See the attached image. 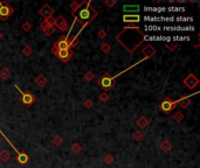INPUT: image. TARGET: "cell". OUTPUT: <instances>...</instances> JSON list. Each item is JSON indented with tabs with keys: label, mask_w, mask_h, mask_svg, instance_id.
I'll use <instances>...</instances> for the list:
<instances>
[{
	"label": "cell",
	"mask_w": 200,
	"mask_h": 168,
	"mask_svg": "<svg viewBox=\"0 0 200 168\" xmlns=\"http://www.w3.org/2000/svg\"><path fill=\"white\" fill-rule=\"evenodd\" d=\"M54 12H55V11L53 9V7H50L48 4H45V5L39 9V14L42 15L45 19H48V18L53 16Z\"/></svg>",
	"instance_id": "obj_11"
},
{
	"label": "cell",
	"mask_w": 200,
	"mask_h": 168,
	"mask_svg": "<svg viewBox=\"0 0 200 168\" xmlns=\"http://www.w3.org/2000/svg\"><path fill=\"white\" fill-rule=\"evenodd\" d=\"M21 27H22L24 32H29V31H31V28H32V25H31L29 22H24Z\"/></svg>",
	"instance_id": "obj_35"
},
{
	"label": "cell",
	"mask_w": 200,
	"mask_h": 168,
	"mask_svg": "<svg viewBox=\"0 0 200 168\" xmlns=\"http://www.w3.org/2000/svg\"><path fill=\"white\" fill-rule=\"evenodd\" d=\"M1 38H2V34H1V32H0V39H1Z\"/></svg>",
	"instance_id": "obj_39"
},
{
	"label": "cell",
	"mask_w": 200,
	"mask_h": 168,
	"mask_svg": "<svg viewBox=\"0 0 200 168\" xmlns=\"http://www.w3.org/2000/svg\"><path fill=\"white\" fill-rule=\"evenodd\" d=\"M97 15L98 12L91 6L90 1H82V7L76 13L73 14L75 22H80V25L82 26L81 29H83L87 25H89Z\"/></svg>",
	"instance_id": "obj_2"
},
{
	"label": "cell",
	"mask_w": 200,
	"mask_h": 168,
	"mask_svg": "<svg viewBox=\"0 0 200 168\" xmlns=\"http://www.w3.org/2000/svg\"><path fill=\"white\" fill-rule=\"evenodd\" d=\"M123 21L124 22H139L140 16L138 14H124Z\"/></svg>",
	"instance_id": "obj_16"
},
{
	"label": "cell",
	"mask_w": 200,
	"mask_h": 168,
	"mask_svg": "<svg viewBox=\"0 0 200 168\" xmlns=\"http://www.w3.org/2000/svg\"><path fill=\"white\" fill-rule=\"evenodd\" d=\"M98 99H100L102 103H107L108 99H109V95H108V92H102L100 96H98Z\"/></svg>",
	"instance_id": "obj_31"
},
{
	"label": "cell",
	"mask_w": 200,
	"mask_h": 168,
	"mask_svg": "<svg viewBox=\"0 0 200 168\" xmlns=\"http://www.w3.org/2000/svg\"><path fill=\"white\" fill-rule=\"evenodd\" d=\"M101 50H102V53H104V54H108V53L111 52V46L109 45V43H103V45L101 46Z\"/></svg>",
	"instance_id": "obj_30"
},
{
	"label": "cell",
	"mask_w": 200,
	"mask_h": 168,
	"mask_svg": "<svg viewBox=\"0 0 200 168\" xmlns=\"http://www.w3.org/2000/svg\"><path fill=\"white\" fill-rule=\"evenodd\" d=\"M32 54H33V48H32L31 46H25V47L22 48V55H24V56L29 57Z\"/></svg>",
	"instance_id": "obj_24"
},
{
	"label": "cell",
	"mask_w": 200,
	"mask_h": 168,
	"mask_svg": "<svg viewBox=\"0 0 200 168\" xmlns=\"http://www.w3.org/2000/svg\"><path fill=\"white\" fill-rule=\"evenodd\" d=\"M93 105H94L93 100H90V99H87V100L84 102V106H86L87 109H91V108H93Z\"/></svg>",
	"instance_id": "obj_38"
},
{
	"label": "cell",
	"mask_w": 200,
	"mask_h": 168,
	"mask_svg": "<svg viewBox=\"0 0 200 168\" xmlns=\"http://www.w3.org/2000/svg\"><path fill=\"white\" fill-rule=\"evenodd\" d=\"M54 26L56 27L59 31H61V32H66L68 29V22H67V20L63 16L60 15L57 19H55V25Z\"/></svg>",
	"instance_id": "obj_12"
},
{
	"label": "cell",
	"mask_w": 200,
	"mask_h": 168,
	"mask_svg": "<svg viewBox=\"0 0 200 168\" xmlns=\"http://www.w3.org/2000/svg\"><path fill=\"white\" fill-rule=\"evenodd\" d=\"M11 71L8 70V68L6 67H4V68H1L0 69V79H2V81H7L8 78L11 77Z\"/></svg>",
	"instance_id": "obj_20"
},
{
	"label": "cell",
	"mask_w": 200,
	"mask_h": 168,
	"mask_svg": "<svg viewBox=\"0 0 200 168\" xmlns=\"http://www.w3.org/2000/svg\"><path fill=\"white\" fill-rule=\"evenodd\" d=\"M0 134H1V136L5 138V140H6V141L8 142L9 145H11V147L14 149V152H15V154H17V161L19 162L20 165H26L27 162L29 161V156H28V155H27L25 152H21V151H19V149L15 148V147H14V145L12 144V141H11V140H9V139H8V138L5 136V133H4L1 130H0Z\"/></svg>",
	"instance_id": "obj_4"
},
{
	"label": "cell",
	"mask_w": 200,
	"mask_h": 168,
	"mask_svg": "<svg viewBox=\"0 0 200 168\" xmlns=\"http://www.w3.org/2000/svg\"><path fill=\"white\" fill-rule=\"evenodd\" d=\"M107 32H106V31H104V29H101V31H98V33H97V38H98V39H106V38H107Z\"/></svg>",
	"instance_id": "obj_34"
},
{
	"label": "cell",
	"mask_w": 200,
	"mask_h": 168,
	"mask_svg": "<svg viewBox=\"0 0 200 168\" xmlns=\"http://www.w3.org/2000/svg\"><path fill=\"white\" fill-rule=\"evenodd\" d=\"M14 13V8L6 1L0 0V20L5 21Z\"/></svg>",
	"instance_id": "obj_8"
},
{
	"label": "cell",
	"mask_w": 200,
	"mask_h": 168,
	"mask_svg": "<svg viewBox=\"0 0 200 168\" xmlns=\"http://www.w3.org/2000/svg\"><path fill=\"white\" fill-rule=\"evenodd\" d=\"M45 22H46L48 26L54 27V25H55V19H54L53 16H50V18H48V19L45 20Z\"/></svg>",
	"instance_id": "obj_36"
},
{
	"label": "cell",
	"mask_w": 200,
	"mask_h": 168,
	"mask_svg": "<svg viewBox=\"0 0 200 168\" xmlns=\"http://www.w3.org/2000/svg\"><path fill=\"white\" fill-rule=\"evenodd\" d=\"M165 47H166L170 52H173L174 49L178 47V43H177V42H174V43H169V42H166V43H165Z\"/></svg>",
	"instance_id": "obj_32"
},
{
	"label": "cell",
	"mask_w": 200,
	"mask_h": 168,
	"mask_svg": "<svg viewBox=\"0 0 200 168\" xmlns=\"http://www.w3.org/2000/svg\"><path fill=\"white\" fill-rule=\"evenodd\" d=\"M11 159V152H8L7 149H2L0 152V160L2 162H7Z\"/></svg>",
	"instance_id": "obj_23"
},
{
	"label": "cell",
	"mask_w": 200,
	"mask_h": 168,
	"mask_svg": "<svg viewBox=\"0 0 200 168\" xmlns=\"http://www.w3.org/2000/svg\"><path fill=\"white\" fill-rule=\"evenodd\" d=\"M81 7H82V1H81V2H79V1H73V2H70V5H69V8L72 9V14L76 13Z\"/></svg>",
	"instance_id": "obj_22"
},
{
	"label": "cell",
	"mask_w": 200,
	"mask_h": 168,
	"mask_svg": "<svg viewBox=\"0 0 200 168\" xmlns=\"http://www.w3.org/2000/svg\"><path fill=\"white\" fill-rule=\"evenodd\" d=\"M144 40H145V34L140 31L139 27L135 26L124 27L116 35V41L120 42L129 53L136 52L144 42Z\"/></svg>",
	"instance_id": "obj_1"
},
{
	"label": "cell",
	"mask_w": 200,
	"mask_h": 168,
	"mask_svg": "<svg viewBox=\"0 0 200 168\" xmlns=\"http://www.w3.org/2000/svg\"><path fill=\"white\" fill-rule=\"evenodd\" d=\"M84 78H86V81H88V82H91L94 78H95V75H94L91 71H87L86 75H84Z\"/></svg>",
	"instance_id": "obj_33"
},
{
	"label": "cell",
	"mask_w": 200,
	"mask_h": 168,
	"mask_svg": "<svg viewBox=\"0 0 200 168\" xmlns=\"http://www.w3.org/2000/svg\"><path fill=\"white\" fill-rule=\"evenodd\" d=\"M143 137H144V134H143L140 131H136L132 134V139L136 142H139L140 140H143Z\"/></svg>",
	"instance_id": "obj_27"
},
{
	"label": "cell",
	"mask_w": 200,
	"mask_h": 168,
	"mask_svg": "<svg viewBox=\"0 0 200 168\" xmlns=\"http://www.w3.org/2000/svg\"><path fill=\"white\" fill-rule=\"evenodd\" d=\"M176 106H177V100H172L171 98H169V97L164 98V99L159 103V105H158L159 110L163 111V112L166 113V115L167 113H170Z\"/></svg>",
	"instance_id": "obj_9"
},
{
	"label": "cell",
	"mask_w": 200,
	"mask_h": 168,
	"mask_svg": "<svg viewBox=\"0 0 200 168\" xmlns=\"http://www.w3.org/2000/svg\"><path fill=\"white\" fill-rule=\"evenodd\" d=\"M40 27H41V29H42V32L45 33L47 36H50V35H53L54 32H55V28H54V27L48 26L46 22H42V24L40 25Z\"/></svg>",
	"instance_id": "obj_19"
},
{
	"label": "cell",
	"mask_w": 200,
	"mask_h": 168,
	"mask_svg": "<svg viewBox=\"0 0 200 168\" xmlns=\"http://www.w3.org/2000/svg\"><path fill=\"white\" fill-rule=\"evenodd\" d=\"M70 149L73 151L75 154H77V153H80L81 149H82V146H81L79 142H74L73 145H72V147H70Z\"/></svg>",
	"instance_id": "obj_28"
},
{
	"label": "cell",
	"mask_w": 200,
	"mask_h": 168,
	"mask_svg": "<svg viewBox=\"0 0 200 168\" xmlns=\"http://www.w3.org/2000/svg\"><path fill=\"white\" fill-rule=\"evenodd\" d=\"M149 124H150L149 119H147L146 117H144V116L139 117V118L137 119V122H136V125H137V126H138L139 129H142V130L146 129L147 126H149Z\"/></svg>",
	"instance_id": "obj_18"
},
{
	"label": "cell",
	"mask_w": 200,
	"mask_h": 168,
	"mask_svg": "<svg viewBox=\"0 0 200 168\" xmlns=\"http://www.w3.org/2000/svg\"><path fill=\"white\" fill-rule=\"evenodd\" d=\"M123 11L127 14H138V12L140 11L139 5H124L123 6Z\"/></svg>",
	"instance_id": "obj_15"
},
{
	"label": "cell",
	"mask_w": 200,
	"mask_h": 168,
	"mask_svg": "<svg viewBox=\"0 0 200 168\" xmlns=\"http://www.w3.org/2000/svg\"><path fill=\"white\" fill-rule=\"evenodd\" d=\"M116 2H117L116 0H106V1H104V5L111 8V7H113L116 5Z\"/></svg>",
	"instance_id": "obj_37"
},
{
	"label": "cell",
	"mask_w": 200,
	"mask_h": 168,
	"mask_svg": "<svg viewBox=\"0 0 200 168\" xmlns=\"http://www.w3.org/2000/svg\"><path fill=\"white\" fill-rule=\"evenodd\" d=\"M197 93H199V92H195V93H192L191 96H185V97L178 99V100H177V105H179L180 108H183V109L188 108L190 104H191V99H190V98L192 97V96H194V95H197Z\"/></svg>",
	"instance_id": "obj_14"
},
{
	"label": "cell",
	"mask_w": 200,
	"mask_h": 168,
	"mask_svg": "<svg viewBox=\"0 0 200 168\" xmlns=\"http://www.w3.org/2000/svg\"><path fill=\"white\" fill-rule=\"evenodd\" d=\"M183 83L185 84L188 89L192 90V89H194L199 84V79H198V77L194 74H188L186 77L183 79Z\"/></svg>",
	"instance_id": "obj_10"
},
{
	"label": "cell",
	"mask_w": 200,
	"mask_h": 168,
	"mask_svg": "<svg viewBox=\"0 0 200 168\" xmlns=\"http://www.w3.org/2000/svg\"><path fill=\"white\" fill-rule=\"evenodd\" d=\"M52 53H53L54 55L56 56V57L60 60L61 62H63V63H67L68 61H70V58L74 56V52L72 49H65V50H60V49H56V48H54L52 47Z\"/></svg>",
	"instance_id": "obj_7"
},
{
	"label": "cell",
	"mask_w": 200,
	"mask_h": 168,
	"mask_svg": "<svg viewBox=\"0 0 200 168\" xmlns=\"http://www.w3.org/2000/svg\"><path fill=\"white\" fill-rule=\"evenodd\" d=\"M77 43H79L77 40H76V41H73V40H69L68 36L63 35V36H61L60 39H57L54 42L53 47L54 48H56V49H60V50H65V49H72V48L75 47Z\"/></svg>",
	"instance_id": "obj_3"
},
{
	"label": "cell",
	"mask_w": 200,
	"mask_h": 168,
	"mask_svg": "<svg viewBox=\"0 0 200 168\" xmlns=\"http://www.w3.org/2000/svg\"><path fill=\"white\" fill-rule=\"evenodd\" d=\"M100 86L104 90V92H108L110 89H113V86L115 85V79L113 78V76H110V74H103L100 78H98V82Z\"/></svg>",
	"instance_id": "obj_5"
},
{
	"label": "cell",
	"mask_w": 200,
	"mask_h": 168,
	"mask_svg": "<svg viewBox=\"0 0 200 168\" xmlns=\"http://www.w3.org/2000/svg\"><path fill=\"white\" fill-rule=\"evenodd\" d=\"M52 141H53V144L56 146V147H60L61 145H62V142H63V139H62L60 136H55Z\"/></svg>",
	"instance_id": "obj_29"
},
{
	"label": "cell",
	"mask_w": 200,
	"mask_h": 168,
	"mask_svg": "<svg viewBox=\"0 0 200 168\" xmlns=\"http://www.w3.org/2000/svg\"><path fill=\"white\" fill-rule=\"evenodd\" d=\"M113 162H115V156L113 154H107L104 156V163L106 165L110 166V165H113Z\"/></svg>",
	"instance_id": "obj_26"
},
{
	"label": "cell",
	"mask_w": 200,
	"mask_h": 168,
	"mask_svg": "<svg viewBox=\"0 0 200 168\" xmlns=\"http://www.w3.org/2000/svg\"><path fill=\"white\" fill-rule=\"evenodd\" d=\"M173 120L176 123H181L184 120V113L181 111H177L173 115Z\"/></svg>",
	"instance_id": "obj_25"
},
{
	"label": "cell",
	"mask_w": 200,
	"mask_h": 168,
	"mask_svg": "<svg viewBox=\"0 0 200 168\" xmlns=\"http://www.w3.org/2000/svg\"><path fill=\"white\" fill-rule=\"evenodd\" d=\"M34 82H35V84H36L39 88H43V86L48 83V78H47L45 75H42V74H41V75H38V76L35 77Z\"/></svg>",
	"instance_id": "obj_17"
},
{
	"label": "cell",
	"mask_w": 200,
	"mask_h": 168,
	"mask_svg": "<svg viewBox=\"0 0 200 168\" xmlns=\"http://www.w3.org/2000/svg\"><path fill=\"white\" fill-rule=\"evenodd\" d=\"M14 86H15L17 90L20 92V102L22 103V105L29 106V105H32L35 102V97H34V95L29 90L22 91L17 84H14Z\"/></svg>",
	"instance_id": "obj_6"
},
{
	"label": "cell",
	"mask_w": 200,
	"mask_h": 168,
	"mask_svg": "<svg viewBox=\"0 0 200 168\" xmlns=\"http://www.w3.org/2000/svg\"><path fill=\"white\" fill-rule=\"evenodd\" d=\"M156 53H157L156 48H154V46H151V45L145 46V47L142 49V54L144 55V58H145V60H147V58H151L152 56H154V55H156Z\"/></svg>",
	"instance_id": "obj_13"
},
{
	"label": "cell",
	"mask_w": 200,
	"mask_h": 168,
	"mask_svg": "<svg viewBox=\"0 0 200 168\" xmlns=\"http://www.w3.org/2000/svg\"><path fill=\"white\" fill-rule=\"evenodd\" d=\"M159 147L164 153H169V152L172 149V144L169 141V140H164V141L160 144Z\"/></svg>",
	"instance_id": "obj_21"
}]
</instances>
